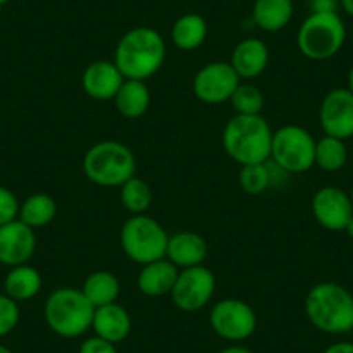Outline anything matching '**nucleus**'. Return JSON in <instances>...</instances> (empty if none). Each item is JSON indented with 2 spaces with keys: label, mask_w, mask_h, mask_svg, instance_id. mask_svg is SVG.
<instances>
[{
  "label": "nucleus",
  "mask_w": 353,
  "mask_h": 353,
  "mask_svg": "<svg viewBox=\"0 0 353 353\" xmlns=\"http://www.w3.org/2000/svg\"><path fill=\"white\" fill-rule=\"evenodd\" d=\"M324 135L348 141L353 137V94L348 88H334L324 96L319 110Z\"/></svg>",
  "instance_id": "nucleus-13"
},
{
  "label": "nucleus",
  "mask_w": 353,
  "mask_h": 353,
  "mask_svg": "<svg viewBox=\"0 0 353 353\" xmlns=\"http://www.w3.org/2000/svg\"><path fill=\"white\" fill-rule=\"evenodd\" d=\"M294 14L293 0H254L253 21L263 32H281Z\"/></svg>",
  "instance_id": "nucleus-20"
},
{
  "label": "nucleus",
  "mask_w": 353,
  "mask_h": 353,
  "mask_svg": "<svg viewBox=\"0 0 353 353\" xmlns=\"http://www.w3.org/2000/svg\"><path fill=\"white\" fill-rule=\"evenodd\" d=\"M220 353H253V352H251V350H248L246 346L232 345V346H227V348H223Z\"/></svg>",
  "instance_id": "nucleus-35"
},
{
  "label": "nucleus",
  "mask_w": 353,
  "mask_h": 353,
  "mask_svg": "<svg viewBox=\"0 0 353 353\" xmlns=\"http://www.w3.org/2000/svg\"><path fill=\"white\" fill-rule=\"evenodd\" d=\"M113 101L121 117L135 120L148 113L149 104H151V92L145 81L125 80Z\"/></svg>",
  "instance_id": "nucleus-21"
},
{
  "label": "nucleus",
  "mask_w": 353,
  "mask_h": 353,
  "mask_svg": "<svg viewBox=\"0 0 353 353\" xmlns=\"http://www.w3.org/2000/svg\"><path fill=\"white\" fill-rule=\"evenodd\" d=\"M343 232H346V234H348V237H352V239H353V216L350 219V222L346 223V227H345V230H343Z\"/></svg>",
  "instance_id": "nucleus-37"
},
{
  "label": "nucleus",
  "mask_w": 353,
  "mask_h": 353,
  "mask_svg": "<svg viewBox=\"0 0 353 353\" xmlns=\"http://www.w3.org/2000/svg\"><path fill=\"white\" fill-rule=\"evenodd\" d=\"M92 329L96 336L111 343H121L128 338L132 331V317L120 303H110L96 308L94 312Z\"/></svg>",
  "instance_id": "nucleus-19"
},
{
  "label": "nucleus",
  "mask_w": 353,
  "mask_h": 353,
  "mask_svg": "<svg viewBox=\"0 0 353 353\" xmlns=\"http://www.w3.org/2000/svg\"><path fill=\"white\" fill-rule=\"evenodd\" d=\"M322 353H353V343L350 341H339L332 343Z\"/></svg>",
  "instance_id": "nucleus-34"
},
{
  "label": "nucleus",
  "mask_w": 353,
  "mask_h": 353,
  "mask_svg": "<svg viewBox=\"0 0 353 353\" xmlns=\"http://www.w3.org/2000/svg\"><path fill=\"white\" fill-rule=\"evenodd\" d=\"M96 308L85 298L81 290L61 286L49 294L43 307L47 325L57 336L74 339L92 329Z\"/></svg>",
  "instance_id": "nucleus-4"
},
{
  "label": "nucleus",
  "mask_w": 353,
  "mask_h": 353,
  "mask_svg": "<svg viewBox=\"0 0 353 353\" xmlns=\"http://www.w3.org/2000/svg\"><path fill=\"white\" fill-rule=\"evenodd\" d=\"M78 353H118V350L114 343L106 341V339L94 334L81 343L80 352Z\"/></svg>",
  "instance_id": "nucleus-32"
},
{
  "label": "nucleus",
  "mask_w": 353,
  "mask_h": 353,
  "mask_svg": "<svg viewBox=\"0 0 353 353\" xmlns=\"http://www.w3.org/2000/svg\"><path fill=\"white\" fill-rule=\"evenodd\" d=\"M42 290V276L30 263L11 267L4 279V291L14 301H28Z\"/></svg>",
  "instance_id": "nucleus-22"
},
{
  "label": "nucleus",
  "mask_w": 353,
  "mask_h": 353,
  "mask_svg": "<svg viewBox=\"0 0 353 353\" xmlns=\"http://www.w3.org/2000/svg\"><path fill=\"white\" fill-rule=\"evenodd\" d=\"M308 321L325 334L353 331V294L338 283H319L305 298Z\"/></svg>",
  "instance_id": "nucleus-3"
},
{
  "label": "nucleus",
  "mask_w": 353,
  "mask_h": 353,
  "mask_svg": "<svg viewBox=\"0 0 353 353\" xmlns=\"http://www.w3.org/2000/svg\"><path fill=\"white\" fill-rule=\"evenodd\" d=\"M312 12H338V0H310Z\"/></svg>",
  "instance_id": "nucleus-33"
},
{
  "label": "nucleus",
  "mask_w": 353,
  "mask_h": 353,
  "mask_svg": "<svg viewBox=\"0 0 353 353\" xmlns=\"http://www.w3.org/2000/svg\"><path fill=\"white\" fill-rule=\"evenodd\" d=\"M0 353H14V352H12L11 348H8V346L0 345Z\"/></svg>",
  "instance_id": "nucleus-39"
},
{
  "label": "nucleus",
  "mask_w": 353,
  "mask_h": 353,
  "mask_svg": "<svg viewBox=\"0 0 353 353\" xmlns=\"http://www.w3.org/2000/svg\"><path fill=\"white\" fill-rule=\"evenodd\" d=\"M166 57V43L159 32L137 26L125 33L114 49V61L125 80L145 81L161 70Z\"/></svg>",
  "instance_id": "nucleus-1"
},
{
  "label": "nucleus",
  "mask_w": 353,
  "mask_h": 353,
  "mask_svg": "<svg viewBox=\"0 0 353 353\" xmlns=\"http://www.w3.org/2000/svg\"><path fill=\"white\" fill-rule=\"evenodd\" d=\"M215 290V274L205 265H198V267L182 269L179 272L170 296L179 310L198 312L212 301Z\"/></svg>",
  "instance_id": "nucleus-10"
},
{
  "label": "nucleus",
  "mask_w": 353,
  "mask_h": 353,
  "mask_svg": "<svg viewBox=\"0 0 353 353\" xmlns=\"http://www.w3.org/2000/svg\"><path fill=\"white\" fill-rule=\"evenodd\" d=\"M120 291V281L110 270H96V272L88 274L81 286V293L92 303L94 308L117 303Z\"/></svg>",
  "instance_id": "nucleus-23"
},
{
  "label": "nucleus",
  "mask_w": 353,
  "mask_h": 353,
  "mask_svg": "<svg viewBox=\"0 0 353 353\" xmlns=\"http://www.w3.org/2000/svg\"><path fill=\"white\" fill-rule=\"evenodd\" d=\"M56 199L46 192H37L19 205L18 219L32 229H40V227L49 225L56 219Z\"/></svg>",
  "instance_id": "nucleus-25"
},
{
  "label": "nucleus",
  "mask_w": 353,
  "mask_h": 353,
  "mask_svg": "<svg viewBox=\"0 0 353 353\" xmlns=\"http://www.w3.org/2000/svg\"><path fill=\"white\" fill-rule=\"evenodd\" d=\"M210 325L222 339L239 343L253 336L258 317L246 301L239 298H223L213 305L210 312Z\"/></svg>",
  "instance_id": "nucleus-9"
},
{
  "label": "nucleus",
  "mask_w": 353,
  "mask_h": 353,
  "mask_svg": "<svg viewBox=\"0 0 353 353\" xmlns=\"http://www.w3.org/2000/svg\"><path fill=\"white\" fill-rule=\"evenodd\" d=\"M83 173L101 188H121L135 176L137 159L128 145L118 141H103L88 148L83 156Z\"/></svg>",
  "instance_id": "nucleus-5"
},
{
  "label": "nucleus",
  "mask_w": 353,
  "mask_h": 353,
  "mask_svg": "<svg viewBox=\"0 0 353 353\" xmlns=\"http://www.w3.org/2000/svg\"><path fill=\"white\" fill-rule=\"evenodd\" d=\"M270 52L260 39H244L234 47L229 63L239 74L241 80H253L260 77L269 66Z\"/></svg>",
  "instance_id": "nucleus-17"
},
{
  "label": "nucleus",
  "mask_w": 353,
  "mask_h": 353,
  "mask_svg": "<svg viewBox=\"0 0 353 353\" xmlns=\"http://www.w3.org/2000/svg\"><path fill=\"white\" fill-rule=\"evenodd\" d=\"M239 83L241 78L232 64L225 61H215V63L205 64L196 73L192 90L201 103L222 104L230 101Z\"/></svg>",
  "instance_id": "nucleus-11"
},
{
  "label": "nucleus",
  "mask_w": 353,
  "mask_h": 353,
  "mask_svg": "<svg viewBox=\"0 0 353 353\" xmlns=\"http://www.w3.org/2000/svg\"><path fill=\"white\" fill-rule=\"evenodd\" d=\"M346 40V26L338 12H312L296 35V46L307 59L325 61L341 50Z\"/></svg>",
  "instance_id": "nucleus-6"
},
{
  "label": "nucleus",
  "mask_w": 353,
  "mask_h": 353,
  "mask_svg": "<svg viewBox=\"0 0 353 353\" xmlns=\"http://www.w3.org/2000/svg\"><path fill=\"white\" fill-rule=\"evenodd\" d=\"M239 185L246 194L258 196L272 188V176H270L269 161L256 163V165L241 166Z\"/></svg>",
  "instance_id": "nucleus-28"
},
{
  "label": "nucleus",
  "mask_w": 353,
  "mask_h": 353,
  "mask_svg": "<svg viewBox=\"0 0 353 353\" xmlns=\"http://www.w3.org/2000/svg\"><path fill=\"white\" fill-rule=\"evenodd\" d=\"M312 213L317 223L331 232H343L353 216L348 192L336 185H324L312 198Z\"/></svg>",
  "instance_id": "nucleus-12"
},
{
  "label": "nucleus",
  "mask_w": 353,
  "mask_h": 353,
  "mask_svg": "<svg viewBox=\"0 0 353 353\" xmlns=\"http://www.w3.org/2000/svg\"><path fill=\"white\" fill-rule=\"evenodd\" d=\"M125 77L113 61H94L81 74V87L88 97L96 101H113Z\"/></svg>",
  "instance_id": "nucleus-15"
},
{
  "label": "nucleus",
  "mask_w": 353,
  "mask_h": 353,
  "mask_svg": "<svg viewBox=\"0 0 353 353\" xmlns=\"http://www.w3.org/2000/svg\"><path fill=\"white\" fill-rule=\"evenodd\" d=\"M19 305L8 294H0V338L11 334L19 324Z\"/></svg>",
  "instance_id": "nucleus-30"
},
{
  "label": "nucleus",
  "mask_w": 353,
  "mask_h": 353,
  "mask_svg": "<svg viewBox=\"0 0 353 353\" xmlns=\"http://www.w3.org/2000/svg\"><path fill=\"white\" fill-rule=\"evenodd\" d=\"M315 139L300 125H284L274 132L270 161L290 175L305 173L315 165Z\"/></svg>",
  "instance_id": "nucleus-8"
},
{
  "label": "nucleus",
  "mask_w": 353,
  "mask_h": 353,
  "mask_svg": "<svg viewBox=\"0 0 353 353\" xmlns=\"http://www.w3.org/2000/svg\"><path fill=\"white\" fill-rule=\"evenodd\" d=\"M348 161V149L341 139L324 135L315 142V165L324 172H339Z\"/></svg>",
  "instance_id": "nucleus-26"
},
{
  "label": "nucleus",
  "mask_w": 353,
  "mask_h": 353,
  "mask_svg": "<svg viewBox=\"0 0 353 353\" xmlns=\"http://www.w3.org/2000/svg\"><path fill=\"white\" fill-rule=\"evenodd\" d=\"M274 130L261 114H236L227 121L222 144L227 154L241 166L270 159Z\"/></svg>",
  "instance_id": "nucleus-2"
},
{
  "label": "nucleus",
  "mask_w": 353,
  "mask_h": 353,
  "mask_svg": "<svg viewBox=\"0 0 353 353\" xmlns=\"http://www.w3.org/2000/svg\"><path fill=\"white\" fill-rule=\"evenodd\" d=\"M19 205L21 203L18 201L14 192L4 185H0V227L18 219Z\"/></svg>",
  "instance_id": "nucleus-31"
},
{
  "label": "nucleus",
  "mask_w": 353,
  "mask_h": 353,
  "mask_svg": "<svg viewBox=\"0 0 353 353\" xmlns=\"http://www.w3.org/2000/svg\"><path fill=\"white\" fill-rule=\"evenodd\" d=\"M208 25L201 14L189 12L181 16L172 26V42L181 50H196L205 43Z\"/></svg>",
  "instance_id": "nucleus-24"
},
{
  "label": "nucleus",
  "mask_w": 353,
  "mask_h": 353,
  "mask_svg": "<svg viewBox=\"0 0 353 353\" xmlns=\"http://www.w3.org/2000/svg\"><path fill=\"white\" fill-rule=\"evenodd\" d=\"M206 256H208V243L201 234L181 230L170 236L165 258H168L181 270L203 265Z\"/></svg>",
  "instance_id": "nucleus-16"
},
{
  "label": "nucleus",
  "mask_w": 353,
  "mask_h": 353,
  "mask_svg": "<svg viewBox=\"0 0 353 353\" xmlns=\"http://www.w3.org/2000/svg\"><path fill=\"white\" fill-rule=\"evenodd\" d=\"M179 272L181 269L175 267L168 258L154 260L151 263L142 265L137 276V288L145 296H165L172 293Z\"/></svg>",
  "instance_id": "nucleus-18"
},
{
  "label": "nucleus",
  "mask_w": 353,
  "mask_h": 353,
  "mask_svg": "<svg viewBox=\"0 0 353 353\" xmlns=\"http://www.w3.org/2000/svg\"><path fill=\"white\" fill-rule=\"evenodd\" d=\"M120 199L132 215H144L152 203V191L148 182L135 175L120 188Z\"/></svg>",
  "instance_id": "nucleus-27"
},
{
  "label": "nucleus",
  "mask_w": 353,
  "mask_h": 353,
  "mask_svg": "<svg viewBox=\"0 0 353 353\" xmlns=\"http://www.w3.org/2000/svg\"><path fill=\"white\" fill-rule=\"evenodd\" d=\"M348 194H350V199H352V205H353V185H352V191H350Z\"/></svg>",
  "instance_id": "nucleus-41"
},
{
  "label": "nucleus",
  "mask_w": 353,
  "mask_h": 353,
  "mask_svg": "<svg viewBox=\"0 0 353 353\" xmlns=\"http://www.w3.org/2000/svg\"><path fill=\"white\" fill-rule=\"evenodd\" d=\"M350 90V92L353 94V66L350 68V71H348V87H346Z\"/></svg>",
  "instance_id": "nucleus-38"
},
{
  "label": "nucleus",
  "mask_w": 353,
  "mask_h": 353,
  "mask_svg": "<svg viewBox=\"0 0 353 353\" xmlns=\"http://www.w3.org/2000/svg\"><path fill=\"white\" fill-rule=\"evenodd\" d=\"M168 232L158 220L144 215H132L121 225L120 243L125 254L134 263L145 265L166 256Z\"/></svg>",
  "instance_id": "nucleus-7"
},
{
  "label": "nucleus",
  "mask_w": 353,
  "mask_h": 353,
  "mask_svg": "<svg viewBox=\"0 0 353 353\" xmlns=\"http://www.w3.org/2000/svg\"><path fill=\"white\" fill-rule=\"evenodd\" d=\"M339 6H341L346 14L353 18V0H339Z\"/></svg>",
  "instance_id": "nucleus-36"
},
{
  "label": "nucleus",
  "mask_w": 353,
  "mask_h": 353,
  "mask_svg": "<svg viewBox=\"0 0 353 353\" xmlns=\"http://www.w3.org/2000/svg\"><path fill=\"white\" fill-rule=\"evenodd\" d=\"M236 114H261L263 110V94L260 88L253 83H239L236 92L230 97Z\"/></svg>",
  "instance_id": "nucleus-29"
},
{
  "label": "nucleus",
  "mask_w": 353,
  "mask_h": 353,
  "mask_svg": "<svg viewBox=\"0 0 353 353\" xmlns=\"http://www.w3.org/2000/svg\"><path fill=\"white\" fill-rule=\"evenodd\" d=\"M37 250L35 229L16 219L0 227V263L18 267L32 260Z\"/></svg>",
  "instance_id": "nucleus-14"
},
{
  "label": "nucleus",
  "mask_w": 353,
  "mask_h": 353,
  "mask_svg": "<svg viewBox=\"0 0 353 353\" xmlns=\"http://www.w3.org/2000/svg\"><path fill=\"white\" fill-rule=\"evenodd\" d=\"M9 2H11V0H0V9L4 8V6H8Z\"/></svg>",
  "instance_id": "nucleus-40"
}]
</instances>
